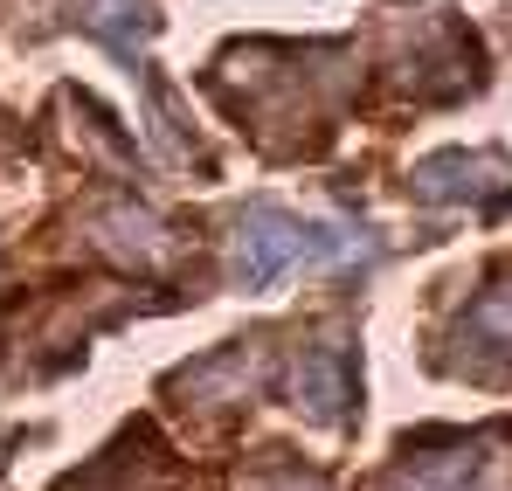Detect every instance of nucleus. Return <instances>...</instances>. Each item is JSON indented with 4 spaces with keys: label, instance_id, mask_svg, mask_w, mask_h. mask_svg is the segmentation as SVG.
I'll use <instances>...</instances> for the list:
<instances>
[{
    "label": "nucleus",
    "instance_id": "nucleus-1",
    "mask_svg": "<svg viewBox=\"0 0 512 491\" xmlns=\"http://www.w3.org/2000/svg\"><path fill=\"white\" fill-rule=\"evenodd\" d=\"M346 256H360L353 236L319 229V222H305V215H291L277 201H250L243 222H236V243H229V270H236L243 291H270L298 263H346Z\"/></svg>",
    "mask_w": 512,
    "mask_h": 491
},
{
    "label": "nucleus",
    "instance_id": "nucleus-2",
    "mask_svg": "<svg viewBox=\"0 0 512 491\" xmlns=\"http://www.w3.org/2000/svg\"><path fill=\"white\" fill-rule=\"evenodd\" d=\"M381 491H512V429H436L416 436Z\"/></svg>",
    "mask_w": 512,
    "mask_h": 491
},
{
    "label": "nucleus",
    "instance_id": "nucleus-3",
    "mask_svg": "<svg viewBox=\"0 0 512 491\" xmlns=\"http://www.w3.org/2000/svg\"><path fill=\"white\" fill-rule=\"evenodd\" d=\"M416 194L429 208H457V201H499L512 194V166L499 153H429L416 166Z\"/></svg>",
    "mask_w": 512,
    "mask_h": 491
},
{
    "label": "nucleus",
    "instance_id": "nucleus-4",
    "mask_svg": "<svg viewBox=\"0 0 512 491\" xmlns=\"http://www.w3.org/2000/svg\"><path fill=\"white\" fill-rule=\"evenodd\" d=\"M464 374H506L512 367V277H492V291L457 319V353Z\"/></svg>",
    "mask_w": 512,
    "mask_h": 491
},
{
    "label": "nucleus",
    "instance_id": "nucleus-5",
    "mask_svg": "<svg viewBox=\"0 0 512 491\" xmlns=\"http://www.w3.org/2000/svg\"><path fill=\"white\" fill-rule=\"evenodd\" d=\"M291 388H298V409L312 422H346L353 415V360H346V346H312L298 360Z\"/></svg>",
    "mask_w": 512,
    "mask_h": 491
},
{
    "label": "nucleus",
    "instance_id": "nucleus-6",
    "mask_svg": "<svg viewBox=\"0 0 512 491\" xmlns=\"http://www.w3.org/2000/svg\"><path fill=\"white\" fill-rule=\"evenodd\" d=\"M97 243L111 249V256H125V263H160L173 249V236H167V222L146 215L139 201H118V208L97 215Z\"/></svg>",
    "mask_w": 512,
    "mask_h": 491
},
{
    "label": "nucleus",
    "instance_id": "nucleus-7",
    "mask_svg": "<svg viewBox=\"0 0 512 491\" xmlns=\"http://www.w3.org/2000/svg\"><path fill=\"white\" fill-rule=\"evenodd\" d=\"M90 35H104L118 56H139V35H153V0H90Z\"/></svg>",
    "mask_w": 512,
    "mask_h": 491
},
{
    "label": "nucleus",
    "instance_id": "nucleus-8",
    "mask_svg": "<svg viewBox=\"0 0 512 491\" xmlns=\"http://www.w3.org/2000/svg\"><path fill=\"white\" fill-rule=\"evenodd\" d=\"M256 491H326L319 485V478H305V471H291V464H284V471H270V478H263V485Z\"/></svg>",
    "mask_w": 512,
    "mask_h": 491
}]
</instances>
